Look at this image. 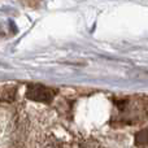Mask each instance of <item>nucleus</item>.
<instances>
[{
	"label": "nucleus",
	"instance_id": "nucleus-1",
	"mask_svg": "<svg viewBox=\"0 0 148 148\" xmlns=\"http://www.w3.org/2000/svg\"><path fill=\"white\" fill-rule=\"evenodd\" d=\"M55 96V92L51 88L42 84H30L26 91V97L33 101L49 103Z\"/></svg>",
	"mask_w": 148,
	"mask_h": 148
}]
</instances>
